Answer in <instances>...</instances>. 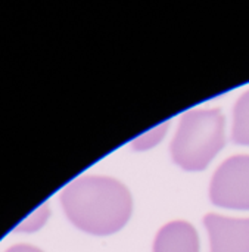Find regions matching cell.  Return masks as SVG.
<instances>
[{
    "mask_svg": "<svg viewBox=\"0 0 249 252\" xmlns=\"http://www.w3.org/2000/svg\"><path fill=\"white\" fill-rule=\"evenodd\" d=\"M167 128H168V123H164V124H159V126L151 128L149 131H146L145 134H142L133 140V143H131L133 148L136 151H146V149L158 145L161 142V139L165 136Z\"/></svg>",
    "mask_w": 249,
    "mask_h": 252,
    "instance_id": "52a82bcc",
    "label": "cell"
},
{
    "mask_svg": "<svg viewBox=\"0 0 249 252\" xmlns=\"http://www.w3.org/2000/svg\"><path fill=\"white\" fill-rule=\"evenodd\" d=\"M7 252H41L40 250L34 248V247H30V245H16V247H12Z\"/></svg>",
    "mask_w": 249,
    "mask_h": 252,
    "instance_id": "ba28073f",
    "label": "cell"
},
{
    "mask_svg": "<svg viewBox=\"0 0 249 252\" xmlns=\"http://www.w3.org/2000/svg\"><path fill=\"white\" fill-rule=\"evenodd\" d=\"M232 139L238 145L249 146V92L244 93L235 105Z\"/></svg>",
    "mask_w": 249,
    "mask_h": 252,
    "instance_id": "8992f818",
    "label": "cell"
},
{
    "mask_svg": "<svg viewBox=\"0 0 249 252\" xmlns=\"http://www.w3.org/2000/svg\"><path fill=\"white\" fill-rule=\"evenodd\" d=\"M224 146V117L218 109H196L182 117L171 143L177 165L189 171L207 168Z\"/></svg>",
    "mask_w": 249,
    "mask_h": 252,
    "instance_id": "7a4b0ae2",
    "label": "cell"
},
{
    "mask_svg": "<svg viewBox=\"0 0 249 252\" xmlns=\"http://www.w3.org/2000/svg\"><path fill=\"white\" fill-rule=\"evenodd\" d=\"M154 252H199V241L195 227L186 221L168 223L159 230Z\"/></svg>",
    "mask_w": 249,
    "mask_h": 252,
    "instance_id": "5b68a950",
    "label": "cell"
},
{
    "mask_svg": "<svg viewBox=\"0 0 249 252\" xmlns=\"http://www.w3.org/2000/svg\"><path fill=\"white\" fill-rule=\"evenodd\" d=\"M61 201L72 224L96 236L118 232L131 214L130 192L109 177H80L63 189Z\"/></svg>",
    "mask_w": 249,
    "mask_h": 252,
    "instance_id": "6da1fadb",
    "label": "cell"
},
{
    "mask_svg": "<svg viewBox=\"0 0 249 252\" xmlns=\"http://www.w3.org/2000/svg\"><path fill=\"white\" fill-rule=\"evenodd\" d=\"M210 196L213 204L232 210H249V157L224 161L216 171Z\"/></svg>",
    "mask_w": 249,
    "mask_h": 252,
    "instance_id": "3957f363",
    "label": "cell"
},
{
    "mask_svg": "<svg viewBox=\"0 0 249 252\" xmlns=\"http://www.w3.org/2000/svg\"><path fill=\"white\" fill-rule=\"evenodd\" d=\"M211 252H249V219L208 214L204 219Z\"/></svg>",
    "mask_w": 249,
    "mask_h": 252,
    "instance_id": "277c9868",
    "label": "cell"
}]
</instances>
